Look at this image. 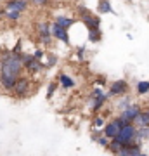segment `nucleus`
Instances as JSON below:
<instances>
[{"instance_id":"obj_1","label":"nucleus","mask_w":149,"mask_h":156,"mask_svg":"<svg viewBox=\"0 0 149 156\" xmlns=\"http://www.w3.org/2000/svg\"><path fill=\"white\" fill-rule=\"evenodd\" d=\"M23 61L21 57L16 56V54H4L2 57V68H0V75L4 76H19L23 73Z\"/></svg>"},{"instance_id":"obj_2","label":"nucleus","mask_w":149,"mask_h":156,"mask_svg":"<svg viewBox=\"0 0 149 156\" xmlns=\"http://www.w3.org/2000/svg\"><path fill=\"white\" fill-rule=\"evenodd\" d=\"M115 139L120 140L123 146L133 144V142H135V125H133V123H127V125H123L122 130L118 132V135H116Z\"/></svg>"},{"instance_id":"obj_3","label":"nucleus","mask_w":149,"mask_h":156,"mask_svg":"<svg viewBox=\"0 0 149 156\" xmlns=\"http://www.w3.org/2000/svg\"><path fill=\"white\" fill-rule=\"evenodd\" d=\"M80 11V17H82V23L87 26L88 30H94V28H99V24H101V19L97 16H94L92 12H88L85 7H80L78 9Z\"/></svg>"},{"instance_id":"obj_4","label":"nucleus","mask_w":149,"mask_h":156,"mask_svg":"<svg viewBox=\"0 0 149 156\" xmlns=\"http://www.w3.org/2000/svg\"><path fill=\"white\" fill-rule=\"evenodd\" d=\"M37 31H38V40L44 45H49L52 40V33H50V23L49 21H38L37 23Z\"/></svg>"},{"instance_id":"obj_5","label":"nucleus","mask_w":149,"mask_h":156,"mask_svg":"<svg viewBox=\"0 0 149 156\" xmlns=\"http://www.w3.org/2000/svg\"><path fill=\"white\" fill-rule=\"evenodd\" d=\"M12 92H14L17 97H26V95L30 94V78L19 75L16 85H14V89H12Z\"/></svg>"},{"instance_id":"obj_6","label":"nucleus","mask_w":149,"mask_h":156,"mask_svg":"<svg viewBox=\"0 0 149 156\" xmlns=\"http://www.w3.org/2000/svg\"><path fill=\"white\" fill-rule=\"evenodd\" d=\"M106 99H108V94H106L102 89H94V92H92V97H90V108L94 109V111H99L101 108H102V104L106 102Z\"/></svg>"},{"instance_id":"obj_7","label":"nucleus","mask_w":149,"mask_h":156,"mask_svg":"<svg viewBox=\"0 0 149 156\" xmlns=\"http://www.w3.org/2000/svg\"><path fill=\"white\" fill-rule=\"evenodd\" d=\"M122 127H123V122L120 120V116L115 118L113 122H109L104 127V135L108 137V139H115L116 135H118V132L122 130Z\"/></svg>"},{"instance_id":"obj_8","label":"nucleus","mask_w":149,"mask_h":156,"mask_svg":"<svg viewBox=\"0 0 149 156\" xmlns=\"http://www.w3.org/2000/svg\"><path fill=\"white\" fill-rule=\"evenodd\" d=\"M28 9V0H9L4 7V12H24Z\"/></svg>"},{"instance_id":"obj_9","label":"nucleus","mask_w":149,"mask_h":156,"mask_svg":"<svg viewBox=\"0 0 149 156\" xmlns=\"http://www.w3.org/2000/svg\"><path fill=\"white\" fill-rule=\"evenodd\" d=\"M50 33H52V37L57 40H61V42H64V44H69V37H68V30L62 28L61 24H57V23H52L50 24Z\"/></svg>"},{"instance_id":"obj_10","label":"nucleus","mask_w":149,"mask_h":156,"mask_svg":"<svg viewBox=\"0 0 149 156\" xmlns=\"http://www.w3.org/2000/svg\"><path fill=\"white\" fill-rule=\"evenodd\" d=\"M128 92V83L125 82V80H116V82H113L109 87V95H123Z\"/></svg>"},{"instance_id":"obj_11","label":"nucleus","mask_w":149,"mask_h":156,"mask_svg":"<svg viewBox=\"0 0 149 156\" xmlns=\"http://www.w3.org/2000/svg\"><path fill=\"white\" fill-rule=\"evenodd\" d=\"M122 156H137V154H142V149H140V144H128V146H123V149L120 151Z\"/></svg>"},{"instance_id":"obj_12","label":"nucleus","mask_w":149,"mask_h":156,"mask_svg":"<svg viewBox=\"0 0 149 156\" xmlns=\"http://www.w3.org/2000/svg\"><path fill=\"white\" fill-rule=\"evenodd\" d=\"M139 113H140V106H139V104H130L127 109H123L122 111V116L127 118L128 122H133V118L137 116Z\"/></svg>"},{"instance_id":"obj_13","label":"nucleus","mask_w":149,"mask_h":156,"mask_svg":"<svg viewBox=\"0 0 149 156\" xmlns=\"http://www.w3.org/2000/svg\"><path fill=\"white\" fill-rule=\"evenodd\" d=\"M17 78L16 76H4V75H0V85H2L5 90H12L14 89V85H16V82H17Z\"/></svg>"},{"instance_id":"obj_14","label":"nucleus","mask_w":149,"mask_h":156,"mask_svg":"<svg viewBox=\"0 0 149 156\" xmlns=\"http://www.w3.org/2000/svg\"><path fill=\"white\" fill-rule=\"evenodd\" d=\"M132 123H135L137 127H144V125H149V115H147V111H140L137 115V116L133 118V122Z\"/></svg>"},{"instance_id":"obj_15","label":"nucleus","mask_w":149,"mask_h":156,"mask_svg":"<svg viewBox=\"0 0 149 156\" xmlns=\"http://www.w3.org/2000/svg\"><path fill=\"white\" fill-rule=\"evenodd\" d=\"M132 104V101H130V97H128L127 94L120 95V99H118V102H116V109H120V111H123V109H127L128 106Z\"/></svg>"},{"instance_id":"obj_16","label":"nucleus","mask_w":149,"mask_h":156,"mask_svg":"<svg viewBox=\"0 0 149 156\" xmlns=\"http://www.w3.org/2000/svg\"><path fill=\"white\" fill-rule=\"evenodd\" d=\"M55 23H57V24H61L62 28L68 30L73 23H75V19H73V17H68V16H59V17H55Z\"/></svg>"},{"instance_id":"obj_17","label":"nucleus","mask_w":149,"mask_h":156,"mask_svg":"<svg viewBox=\"0 0 149 156\" xmlns=\"http://www.w3.org/2000/svg\"><path fill=\"white\" fill-rule=\"evenodd\" d=\"M108 149H109L111 153H116V154H120V151L123 149V144L120 142V140H116V139H111V142L108 144Z\"/></svg>"},{"instance_id":"obj_18","label":"nucleus","mask_w":149,"mask_h":156,"mask_svg":"<svg viewBox=\"0 0 149 156\" xmlns=\"http://www.w3.org/2000/svg\"><path fill=\"white\" fill-rule=\"evenodd\" d=\"M135 90H137L139 95H146L149 92V82H137Z\"/></svg>"},{"instance_id":"obj_19","label":"nucleus","mask_w":149,"mask_h":156,"mask_svg":"<svg viewBox=\"0 0 149 156\" xmlns=\"http://www.w3.org/2000/svg\"><path fill=\"white\" fill-rule=\"evenodd\" d=\"M97 9H99V12H113V9H111V2L109 0H99V4H97Z\"/></svg>"},{"instance_id":"obj_20","label":"nucleus","mask_w":149,"mask_h":156,"mask_svg":"<svg viewBox=\"0 0 149 156\" xmlns=\"http://www.w3.org/2000/svg\"><path fill=\"white\" fill-rule=\"evenodd\" d=\"M59 82H61V85L64 87V89H71L73 85H75L73 78L68 76V75H61V76H59Z\"/></svg>"},{"instance_id":"obj_21","label":"nucleus","mask_w":149,"mask_h":156,"mask_svg":"<svg viewBox=\"0 0 149 156\" xmlns=\"http://www.w3.org/2000/svg\"><path fill=\"white\" fill-rule=\"evenodd\" d=\"M101 31H99V28H94V30H88V40L90 42H99L101 40Z\"/></svg>"},{"instance_id":"obj_22","label":"nucleus","mask_w":149,"mask_h":156,"mask_svg":"<svg viewBox=\"0 0 149 156\" xmlns=\"http://www.w3.org/2000/svg\"><path fill=\"white\" fill-rule=\"evenodd\" d=\"M94 125H95V128H101V127H104V118H102V116H95V120H94Z\"/></svg>"},{"instance_id":"obj_23","label":"nucleus","mask_w":149,"mask_h":156,"mask_svg":"<svg viewBox=\"0 0 149 156\" xmlns=\"http://www.w3.org/2000/svg\"><path fill=\"white\" fill-rule=\"evenodd\" d=\"M95 140H97L101 146H106V147H108V144H109V140H108V137H106V135H104V137H99V135H97V139H95Z\"/></svg>"},{"instance_id":"obj_24","label":"nucleus","mask_w":149,"mask_h":156,"mask_svg":"<svg viewBox=\"0 0 149 156\" xmlns=\"http://www.w3.org/2000/svg\"><path fill=\"white\" fill-rule=\"evenodd\" d=\"M33 57L40 61V59L44 57V50H42V49H37V50H35V54H33Z\"/></svg>"},{"instance_id":"obj_25","label":"nucleus","mask_w":149,"mask_h":156,"mask_svg":"<svg viewBox=\"0 0 149 156\" xmlns=\"http://www.w3.org/2000/svg\"><path fill=\"white\" fill-rule=\"evenodd\" d=\"M54 90H55V83H50L49 85V92H47V97H52V94H54Z\"/></svg>"},{"instance_id":"obj_26","label":"nucleus","mask_w":149,"mask_h":156,"mask_svg":"<svg viewBox=\"0 0 149 156\" xmlns=\"http://www.w3.org/2000/svg\"><path fill=\"white\" fill-rule=\"evenodd\" d=\"M33 4H37V5H40V7H44V5H47L49 4V0H31Z\"/></svg>"},{"instance_id":"obj_27","label":"nucleus","mask_w":149,"mask_h":156,"mask_svg":"<svg viewBox=\"0 0 149 156\" xmlns=\"http://www.w3.org/2000/svg\"><path fill=\"white\" fill-rule=\"evenodd\" d=\"M83 54H85V47H80V49H78V57L83 59Z\"/></svg>"},{"instance_id":"obj_28","label":"nucleus","mask_w":149,"mask_h":156,"mask_svg":"<svg viewBox=\"0 0 149 156\" xmlns=\"http://www.w3.org/2000/svg\"><path fill=\"white\" fill-rule=\"evenodd\" d=\"M0 68H2V59H0Z\"/></svg>"},{"instance_id":"obj_29","label":"nucleus","mask_w":149,"mask_h":156,"mask_svg":"<svg viewBox=\"0 0 149 156\" xmlns=\"http://www.w3.org/2000/svg\"><path fill=\"white\" fill-rule=\"evenodd\" d=\"M147 115H149V109H147Z\"/></svg>"},{"instance_id":"obj_30","label":"nucleus","mask_w":149,"mask_h":156,"mask_svg":"<svg viewBox=\"0 0 149 156\" xmlns=\"http://www.w3.org/2000/svg\"><path fill=\"white\" fill-rule=\"evenodd\" d=\"M28 2H31V0H28Z\"/></svg>"}]
</instances>
